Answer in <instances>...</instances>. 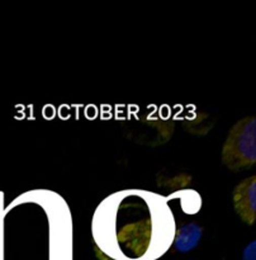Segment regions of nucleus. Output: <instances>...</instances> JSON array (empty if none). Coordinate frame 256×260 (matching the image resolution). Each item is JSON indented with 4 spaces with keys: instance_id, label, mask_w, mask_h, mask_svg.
Segmentation results:
<instances>
[{
    "instance_id": "nucleus-5",
    "label": "nucleus",
    "mask_w": 256,
    "mask_h": 260,
    "mask_svg": "<svg viewBox=\"0 0 256 260\" xmlns=\"http://www.w3.org/2000/svg\"><path fill=\"white\" fill-rule=\"evenodd\" d=\"M242 260H255V241L246 246L242 253Z\"/></svg>"
},
{
    "instance_id": "nucleus-3",
    "label": "nucleus",
    "mask_w": 256,
    "mask_h": 260,
    "mask_svg": "<svg viewBox=\"0 0 256 260\" xmlns=\"http://www.w3.org/2000/svg\"><path fill=\"white\" fill-rule=\"evenodd\" d=\"M233 208L246 225H253L256 220V177L243 179L232 194Z\"/></svg>"
},
{
    "instance_id": "nucleus-1",
    "label": "nucleus",
    "mask_w": 256,
    "mask_h": 260,
    "mask_svg": "<svg viewBox=\"0 0 256 260\" xmlns=\"http://www.w3.org/2000/svg\"><path fill=\"white\" fill-rule=\"evenodd\" d=\"M96 245L116 260H152L174 239L167 203L152 192L123 190L104 200L93 221Z\"/></svg>"
},
{
    "instance_id": "nucleus-2",
    "label": "nucleus",
    "mask_w": 256,
    "mask_h": 260,
    "mask_svg": "<svg viewBox=\"0 0 256 260\" xmlns=\"http://www.w3.org/2000/svg\"><path fill=\"white\" fill-rule=\"evenodd\" d=\"M222 162L232 172L250 169L256 162V119L245 117L231 127L222 146Z\"/></svg>"
},
{
    "instance_id": "nucleus-4",
    "label": "nucleus",
    "mask_w": 256,
    "mask_h": 260,
    "mask_svg": "<svg viewBox=\"0 0 256 260\" xmlns=\"http://www.w3.org/2000/svg\"><path fill=\"white\" fill-rule=\"evenodd\" d=\"M202 236V226L198 225L197 222H188L175 230L172 244L180 253H189L199 245Z\"/></svg>"
}]
</instances>
